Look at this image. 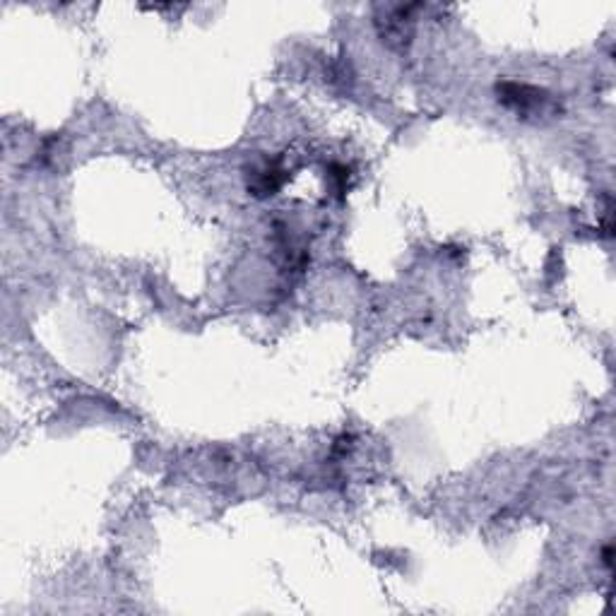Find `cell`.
<instances>
[{
    "mask_svg": "<svg viewBox=\"0 0 616 616\" xmlns=\"http://www.w3.org/2000/svg\"><path fill=\"white\" fill-rule=\"evenodd\" d=\"M328 188L335 198H345L347 188H349V176H352V169L345 167V164H330L328 171Z\"/></svg>",
    "mask_w": 616,
    "mask_h": 616,
    "instance_id": "277c9868",
    "label": "cell"
},
{
    "mask_svg": "<svg viewBox=\"0 0 616 616\" xmlns=\"http://www.w3.org/2000/svg\"><path fill=\"white\" fill-rule=\"evenodd\" d=\"M612 556H614L612 544H607V547L602 549V564H604V568H609V571H612Z\"/></svg>",
    "mask_w": 616,
    "mask_h": 616,
    "instance_id": "5b68a950",
    "label": "cell"
},
{
    "mask_svg": "<svg viewBox=\"0 0 616 616\" xmlns=\"http://www.w3.org/2000/svg\"><path fill=\"white\" fill-rule=\"evenodd\" d=\"M289 181V171L282 167L280 159H265L258 167H251L246 174L248 193L256 198H272Z\"/></svg>",
    "mask_w": 616,
    "mask_h": 616,
    "instance_id": "3957f363",
    "label": "cell"
},
{
    "mask_svg": "<svg viewBox=\"0 0 616 616\" xmlns=\"http://www.w3.org/2000/svg\"><path fill=\"white\" fill-rule=\"evenodd\" d=\"M496 97L508 111H513L518 118H525V121H542L547 116L554 118L561 111L559 99L554 94L542 90V87L527 85V82L501 80L496 85Z\"/></svg>",
    "mask_w": 616,
    "mask_h": 616,
    "instance_id": "6da1fadb",
    "label": "cell"
},
{
    "mask_svg": "<svg viewBox=\"0 0 616 616\" xmlns=\"http://www.w3.org/2000/svg\"><path fill=\"white\" fill-rule=\"evenodd\" d=\"M419 5H395V8H383V15L376 17L378 34L383 44L390 49L405 51L414 37V17L412 13Z\"/></svg>",
    "mask_w": 616,
    "mask_h": 616,
    "instance_id": "7a4b0ae2",
    "label": "cell"
}]
</instances>
